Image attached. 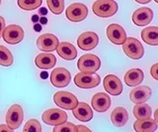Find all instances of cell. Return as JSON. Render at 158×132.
Segmentation results:
<instances>
[{
    "mask_svg": "<svg viewBox=\"0 0 158 132\" xmlns=\"http://www.w3.org/2000/svg\"><path fill=\"white\" fill-rule=\"evenodd\" d=\"M92 10L98 17H112L118 11V3L114 0H97L93 4Z\"/></svg>",
    "mask_w": 158,
    "mask_h": 132,
    "instance_id": "6da1fadb",
    "label": "cell"
},
{
    "mask_svg": "<svg viewBox=\"0 0 158 132\" xmlns=\"http://www.w3.org/2000/svg\"><path fill=\"white\" fill-rule=\"evenodd\" d=\"M78 70L82 73H88L93 74L96 73L101 67V61L96 55L93 54H86L80 57L77 62Z\"/></svg>",
    "mask_w": 158,
    "mask_h": 132,
    "instance_id": "7a4b0ae2",
    "label": "cell"
},
{
    "mask_svg": "<svg viewBox=\"0 0 158 132\" xmlns=\"http://www.w3.org/2000/svg\"><path fill=\"white\" fill-rule=\"evenodd\" d=\"M123 51L128 58L132 59V60H139L143 57L144 48L137 39L130 37L127 38L125 43L123 44Z\"/></svg>",
    "mask_w": 158,
    "mask_h": 132,
    "instance_id": "3957f363",
    "label": "cell"
},
{
    "mask_svg": "<svg viewBox=\"0 0 158 132\" xmlns=\"http://www.w3.org/2000/svg\"><path fill=\"white\" fill-rule=\"evenodd\" d=\"M54 103L60 108L72 110L78 104L77 97L68 91H57L53 95Z\"/></svg>",
    "mask_w": 158,
    "mask_h": 132,
    "instance_id": "277c9868",
    "label": "cell"
},
{
    "mask_svg": "<svg viewBox=\"0 0 158 132\" xmlns=\"http://www.w3.org/2000/svg\"><path fill=\"white\" fill-rule=\"evenodd\" d=\"M42 119L48 125H60L67 120L66 112L59 108H51L46 110L42 115Z\"/></svg>",
    "mask_w": 158,
    "mask_h": 132,
    "instance_id": "5b68a950",
    "label": "cell"
},
{
    "mask_svg": "<svg viewBox=\"0 0 158 132\" xmlns=\"http://www.w3.org/2000/svg\"><path fill=\"white\" fill-rule=\"evenodd\" d=\"M101 79L100 76H98L95 73L93 74H88V73L80 72L74 77V82L78 87L81 89H92V87L97 86L100 84Z\"/></svg>",
    "mask_w": 158,
    "mask_h": 132,
    "instance_id": "8992f818",
    "label": "cell"
},
{
    "mask_svg": "<svg viewBox=\"0 0 158 132\" xmlns=\"http://www.w3.org/2000/svg\"><path fill=\"white\" fill-rule=\"evenodd\" d=\"M24 119V112L21 105L13 104L7 111L6 114V124L11 128L15 130L20 127Z\"/></svg>",
    "mask_w": 158,
    "mask_h": 132,
    "instance_id": "52a82bcc",
    "label": "cell"
},
{
    "mask_svg": "<svg viewBox=\"0 0 158 132\" xmlns=\"http://www.w3.org/2000/svg\"><path fill=\"white\" fill-rule=\"evenodd\" d=\"M65 15L69 21L80 22L87 17L88 8L82 3H72L67 7Z\"/></svg>",
    "mask_w": 158,
    "mask_h": 132,
    "instance_id": "ba28073f",
    "label": "cell"
},
{
    "mask_svg": "<svg viewBox=\"0 0 158 132\" xmlns=\"http://www.w3.org/2000/svg\"><path fill=\"white\" fill-rule=\"evenodd\" d=\"M71 81V76L66 69L64 68H56L51 74L52 85L56 87H64L69 85Z\"/></svg>",
    "mask_w": 158,
    "mask_h": 132,
    "instance_id": "9c48e42d",
    "label": "cell"
},
{
    "mask_svg": "<svg viewBox=\"0 0 158 132\" xmlns=\"http://www.w3.org/2000/svg\"><path fill=\"white\" fill-rule=\"evenodd\" d=\"M2 37L6 43L15 45L23 40L24 30L18 25H9L8 27H5Z\"/></svg>",
    "mask_w": 158,
    "mask_h": 132,
    "instance_id": "30bf717a",
    "label": "cell"
},
{
    "mask_svg": "<svg viewBox=\"0 0 158 132\" xmlns=\"http://www.w3.org/2000/svg\"><path fill=\"white\" fill-rule=\"evenodd\" d=\"M58 39L52 34H43L37 40V47L43 52H53L58 46Z\"/></svg>",
    "mask_w": 158,
    "mask_h": 132,
    "instance_id": "8fae6325",
    "label": "cell"
},
{
    "mask_svg": "<svg viewBox=\"0 0 158 132\" xmlns=\"http://www.w3.org/2000/svg\"><path fill=\"white\" fill-rule=\"evenodd\" d=\"M107 37L116 45H123L127 40V33L122 26L118 24H111L107 28Z\"/></svg>",
    "mask_w": 158,
    "mask_h": 132,
    "instance_id": "7c38bea8",
    "label": "cell"
},
{
    "mask_svg": "<svg viewBox=\"0 0 158 132\" xmlns=\"http://www.w3.org/2000/svg\"><path fill=\"white\" fill-rule=\"evenodd\" d=\"M99 43V37L94 32H84L78 37L77 45L84 51H90L96 48Z\"/></svg>",
    "mask_w": 158,
    "mask_h": 132,
    "instance_id": "4fadbf2b",
    "label": "cell"
},
{
    "mask_svg": "<svg viewBox=\"0 0 158 132\" xmlns=\"http://www.w3.org/2000/svg\"><path fill=\"white\" fill-rule=\"evenodd\" d=\"M132 22L137 26H146L153 19V12L150 8L140 7L132 14Z\"/></svg>",
    "mask_w": 158,
    "mask_h": 132,
    "instance_id": "5bb4252c",
    "label": "cell"
},
{
    "mask_svg": "<svg viewBox=\"0 0 158 132\" xmlns=\"http://www.w3.org/2000/svg\"><path fill=\"white\" fill-rule=\"evenodd\" d=\"M104 87L107 92L112 95H120L123 92V85L121 80L114 75H108L104 79Z\"/></svg>",
    "mask_w": 158,
    "mask_h": 132,
    "instance_id": "9a60e30c",
    "label": "cell"
},
{
    "mask_svg": "<svg viewBox=\"0 0 158 132\" xmlns=\"http://www.w3.org/2000/svg\"><path fill=\"white\" fill-rule=\"evenodd\" d=\"M92 107L98 112H105L111 106V99L105 92H98L92 97Z\"/></svg>",
    "mask_w": 158,
    "mask_h": 132,
    "instance_id": "2e32d148",
    "label": "cell"
},
{
    "mask_svg": "<svg viewBox=\"0 0 158 132\" xmlns=\"http://www.w3.org/2000/svg\"><path fill=\"white\" fill-rule=\"evenodd\" d=\"M151 96L150 87L145 86H139L133 89L130 94V99L135 103H142L148 100Z\"/></svg>",
    "mask_w": 158,
    "mask_h": 132,
    "instance_id": "e0dca14e",
    "label": "cell"
},
{
    "mask_svg": "<svg viewBox=\"0 0 158 132\" xmlns=\"http://www.w3.org/2000/svg\"><path fill=\"white\" fill-rule=\"evenodd\" d=\"M72 112L75 118L82 122L90 121L93 118L92 108L85 102H78L75 108L72 109Z\"/></svg>",
    "mask_w": 158,
    "mask_h": 132,
    "instance_id": "ac0fdd59",
    "label": "cell"
},
{
    "mask_svg": "<svg viewBox=\"0 0 158 132\" xmlns=\"http://www.w3.org/2000/svg\"><path fill=\"white\" fill-rule=\"evenodd\" d=\"M56 58L51 53L40 54V55L36 57V60H35L36 66L43 70L52 69V68L56 66Z\"/></svg>",
    "mask_w": 158,
    "mask_h": 132,
    "instance_id": "d6986e66",
    "label": "cell"
},
{
    "mask_svg": "<svg viewBox=\"0 0 158 132\" xmlns=\"http://www.w3.org/2000/svg\"><path fill=\"white\" fill-rule=\"evenodd\" d=\"M56 52L59 57H61L62 59L67 61H72L77 56L76 48L68 42L59 43L56 48Z\"/></svg>",
    "mask_w": 158,
    "mask_h": 132,
    "instance_id": "ffe728a7",
    "label": "cell"
},
{
    "mask_svg": "<svg viewBox=\"0 0 158 132\" xmlns=\"http://www.w3.org/2000/svg\"><path fill=\"white\" fill-rule=\"evenodd\" d=\"M111 120L112 123L117 127H122L126 125L128 120V114L127 109L123 106L116 107L111 114Z\"/></svg>",
    "mask_w": 158,
    "mask_h": 132,
    "instance_id": "44dd1931",
    "label": "cell"
},
{
    "mask_svg": "<svg viewBox=\"0 0 158 132\" xmlns=\"http://www.w3.org/2000/svg\"><path fill=\"white\" fill-rule=\"evenodd\" d=\"M143 72L140 69H131L125 75V82L128 86H139L143 81Z\"/></svg>",
    "mask_w": 158,
    "mask_h": 132,
    "instance_id": "7402d4cb",
    "label": "cell"
},
{
    "mask_svg": "<svg viewBox=\"0 0 158 132\" xmlns=\"http://www.w3.org/2000/svg\"><path fill=\"white\" fill-rule=\"evenodd\" d=\"M133 128L137 132H152L157 129V122L150 117L145 119H137L133 123Z\"/></svg>",
    "mask_w": 158,
    "mask_h": 132,
    "instance_id": "603a6c76",
    "label": "cell"
},
{
    "mask_svg": "<svg viewBox=\"0 0 158 132\" xmlns=\"http://www.w3.org/2000/svg\"><path fill=\"white\" fill-rule=\"evenodd\" d=\"M141 38L150 46H158V27L150 26L141 31Z\"/></svg>",
    "mask_w": 158,
    "mask_h": 132,
    "instance_id": "cb8c5ba5",
    "label": "cell"
},
{
    "mask_svg": "<svg viewBox=\"0 0 158 132\" xmlns=\"http://www.w3.org/2000/svg\"><path fill=\"white\" fill-rule=\"evenodd\" d=\"M133 115L136 119H145L151 116V108L150 106L142 102V103H136L133 107Z\"/></svg>",
    "mask_w": 158,
    "mask_h": 132,
    "instance_id": "d4e9b609",
    "label": "cell"
},
{
    "mask_svg": "<svg viewBox=\"0 0 158 132\" xmlns=\"http://www.w3.org/2000/svg\"><path fill=\"white\" fill-rule=\"evenodd\" d=\"M13 64V56L6 47L0 45V65L10 67Z\"/></svg>",
    "mask_w": 158,
    "mask_h": 132,
    "instance_id": "484cf974",
    "label": "cell"
},
{
    "mask_svg": "<svg viewBox=\"0 0 158 132\" xmlns=\"http://www.w3.org/2000/svg\"><path fill=\"white\" fill-rule=\"evenodd\" d=\"M42 3L43 0H18L17 1L18 6L27 11H31L39 8L42 5Z\"/></svg>",
    "mask_w": 158,
    "mask_h": 132,
    "instance_id": "4316f807",
    "label": "cell"
},
{
    "mask_svg": "<svg viewBox=\"0 0 158 132\" xmlns=\"http://www.w3.org/2000/svg\"><path fill=\"white\" fill-rule=\"evenodd\" d=\"M47 4L53 14L59 15L64 10V0H47Z\"/></svg>",
    "mask_w": 158,
    "mask_h": 132,
    "instance_id": "83f0119b",
    "label": "cell"
},
{
    "mask_svg": "<svg viewBox=\"0 0 158 132\" xmlns=\"http://www.w3.org/2000/svg\"><path fill=\"white\" fill-rule=\"evenodd\" d=\"M25 132H42V126L37 119H30L24 126Z\"/></svg>",
    "mask_w": 158,
    "mask_h": 132,
    "instance_id": "f1b7e54d",
    "label": "cell"
},
{
    "mask_svg": "<svg viewBox=\"0 0 158 132\" xmlns=\"http://www.w3.org/2000/svg\"><path fill=\"white\" fill-rule=\"evenodd\" d=\"M53 132H78L77 126H75L71 122H64L60 125L54 126Z\"/></svg>",
    "mask_w": 158,
    "mask_h": 132,
    "instance_id": "f546056e",
    "label": "cell"
},
{
    "mask_svg": "<svg viewBox=\"0 0 158 132\" xmlns=\"http://www.w3.org/2000/svg\"><path fill=\"white\" fill-rule=\"evenodd\" d=\"M150 74L152 76V77L154 80H157L158 81V63L157 64H154L151 69H150Z\"/></svg>",
    "mask_w": 158,
    "mask_h": 132,
    "instance_id": "4dcf8cb0",
    "label": "cell"
},
{
    "mask_svg": "<svg viewBox=\"0 0 158 132\" xmlns=\"http://www.w3.org/2000/svg\"><path fill=\"white\" fill-rule=\"evenodd\" d=\"M5 29V20L2 16H0V38L3 35V31Z\"/></svg>",
    "mask_w": 158,
    "mask_h": 132,
    "instance_id": "1f68e13d",
    "label": "cell"
},
{
    "mask_svg": "<svg viewBox=\"0 0 158 132\" xmlns=\"http://www.w3.org/2000/svg\"><path fill=\"white\" fill-rule=\"evenodd\" d=\"M1 131H8V132L10 131V132H11L13 130L6 124V125H0V132H1Z\"/></svg>",
    "mask_w": 158,
    "mask_h": 132,
    "instance_id": "d6a6232c",
    "label": "cell"
},
{
    "mask_svg": "<svg viewBox=\"0 0 158 132\" xmlns=\"http://www.w3.org/2000/svg\"><path fill=\"white\" fill-rule=\"evenodd\" d=\"M77 131H78V132H82V131H87V132H90V129L87 128V127H85V126L79 125V126H77Z\"/></svg>",
    "mask_w": 158,
    "mask_h": 132,
    "instance_id": "836d02e7",
    "label": "cell"
},
{
    "mask_svg": "<svg viewBox=\"0 0 158 132\" xmlns=\"http://www.w3.org/2000/svg\"><path fill=\"white\" fill-rule=\"evenodd\" d=\"M47 12H48V11H47V9H46V8H41V9L39 10V13L41 14V15H46Z\"/></svg>",
    "mask_w": 158,
    "mask_h": 132,
    "instance_id": "e575fe53",
    "label": "cell"
},
{
    "mask_svg": "<svg viewBox=\"0 0 158 132\" xmlns=\"http://www.w3.org/2000/svg\"><path fill=\"white\" fill-rule=\"evenodd\" d=\"M135 1L140 4H147V3H149L151 0H135Z\"/></svg>",
    "mask_w": 158,
    "mask_h": 132,
    "instance_id": "d590c367",
    "label": "cell"
},
{
    "mask_svg": "<svg viewBox=\"0 0 158 132\" xmlns=\"http://www.w3.org/2000/svg\"><path fill=\"white\" fill-rule=\"evenodd\" d=\"M40 22H41V24H43V25H44V24L48 23V20L44 17H42L41 19H40Z\"/></svg>",
    "mask_w": 158,
    "mask_h": 132,
    "instance_id": "8d00e7d4",
    "label": "cell"
},
{
    "mask_svg": "<svg viewBox=\"0 0 158 132\" xmlns=\"http://www.w3.org/2000/svg\"><path fill=\"white\" fill-rule=\"evenodd\" d=\"M154 119L156 120V122L158 123V108L155 110V112H154Z\"/></svg>",
    "mask_w": 158,
    "mask_h": 132,
    "instance_id": "74e56055",
    "label": "cell"
},
{
    "mask_svg": "<svg viewBox=\"0 0 158 132\" xmlns=\"http://www.w3.org/2000/svg\"><path fill=\"white\" fill-rule=\"evenodd\" d=\"M32 20H33V22H38L39 21V16L38 15H34L32 17Z\"/></svg>",
    "mask_w": 158,
    "mask_h": 132,
    "instance_id": "f35d334b",
    "label": "cell"
},
{
    "mask_svg": "<svg viewBox=\"0 0 158 132\" xmlns=\"http://www.w3.org/2000/svg\"><path fill=\"white\" fill-rule=\"evenodd\" d=\"M41 29H42V26L41 25H35V30H36L37 32L41 31Z\"/></svg>",
    "mask_w": 158,
    "mask_h": 132,
    "instance_id": "ab89813d",
    "label": "cell"
},
{
    "mask_svg": "<svg viewBox=\"0 0 158 132\" xmlns=\"http://www.w3.org/2000/svg\"><path fill=\"white\" fill-rule=\"evenodd\" d=\"M154 1H155L156 3H158V0H154Z\"/></svg>",
    "mask_w": 158,
    "mask_h": 132,
    "instance_id": "60d3db41",
    "label": "cell"
},
{
    "mask_svg": "<svg viewBox=\"0 0 158 132\" xmlns=\"http://www.w3.org/2000/svg\"><path fill=\"white\" fill-rule=\"evenodd\" d=\"M0 4H1V0H0Z\"/></svg>",
    "mask_w": 158,
    "mask_h": 132,
    "instance_id": "b9f144b4",
    "label": "cell"
}]
</instances>
